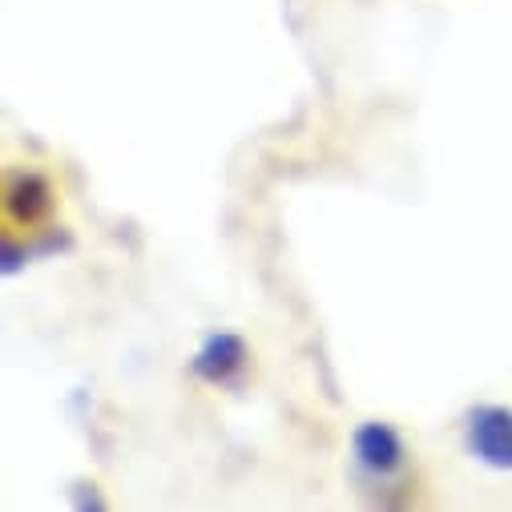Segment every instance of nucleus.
<instances>
[{
    "mask_svg": "<svg viewBox=\"0 0 512 512\" xmlns=\"http://www.w3.org/2000/svg\"><path fill=\"white\" fill-rule=\"evenodd\" d=\"M351 456L359 464V472H367L371 480H392L404 472L408 464V448H404V436L383 424V420H367L355 428L351 436Z\"/></svg>",
    "mask_w": 512,
    "mask_h": 512,
    "instance_id": "obj_2",
    "label": "nucleus"
},
{
    "mask_svg": "<svg viewBox=\"0 0 512 512\" xmlns=\"http://www.w3.org/2000/svg\"><path fill=\"white\" fill-rule=\"evenodd\" d=\"M250 363V347L238 331H210L190 359V371L210 388H234Z\"/></svg>",
    "mask_w": 512,
    "mask_h": 512,
    "instance_id": "obj_3",
    "label": "nucleus"
},
{
    "mask_svg": "<svg viewBox=\"0 0 512 512\" xmlns=\"http://www.w3.org/2000/svg\"><path fill=\"white\" fill-rule=\"evenodd\" d=\"M5 210L21 226H41L53 214V186L41 174H33V170L13 174L9 190H5Z\"/></svg>",
    "mask_w": 512,
    "mask_h": 512,
    "instance_id": "obj_4",
    "label": "nucleus"
},
{
    "mask_svg": "<svg viewBox=\"0 0 512 512\" xmlns=\"http://www.w3.org/2000/svg\"><path fill=\"white\" fill-rule=\"evenodd\" d=\"M464 448L476 464L512 472V408L476 404L464 416Z\"/></svg>",
    "mask_w": 512,
    "mask_h": 512,
    "instance_id": "obj_1",
    "label": "nucleus"
}]
</instances>
